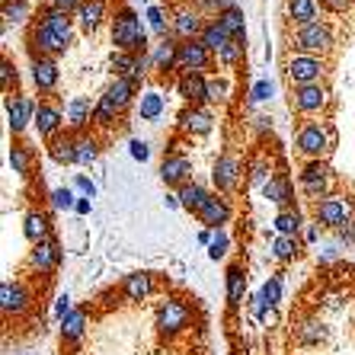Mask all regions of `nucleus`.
Listing matches in <instances>:
<instances>
[{
  "label": "nucleus",
  "mask_w": 355,
  "mask_h": 355,
  "mask_svg": "<svg viewBox=\"0 0 355 355\" xmlns=\"http://www.w3.org/2000/svg\"><path fill=\"white\" fill-rule=\"evenodd\" d=\"M112 42H116L122 51L128 55H138V51L148 49V39H144V26H141V17L135 10L122 7L112 19Z\"/></svg>",
  "instance_id": "f257e3e1"
},
{
  "label": "nucleus",
  "mask_w": 355,
  "mask_h": 355,
  "mask_svg": "<svg viewBox=\"0 0 355 355\" xmlns=\"http://www.w3.org/2000/svg\"><path fill=\"white\" fill-rule=\"evenodd\" d=\"M295 49L301 51V55H320V51H327L333 45V33H330V26H323V23H311V26H297L295 29Z\"/></svg>",
  "instance_id": "f03ea898"
},
{
  "label": "nucleus",
  "mask_w": 355,
  "mask_h": 355,
  "mask_svg": "<svg viewBox=\"0 0 355 355\" xmlns=\"http://www.w3.org/2000/svg\"><path fill=\"white\" fill-rule=\"evenodd\" d=\"M327 148H330V141H327V128H323V125L311 122L297 132V150H301L304 157L320 160L323 154H327Z\"/></svg>",
  "instance_id": "7ed1b4c3"
},
{
  "label": "nucleus",
  "mask_w": 355,
  "mask_h": 355,
  "mask_svg": "<svg viewBox=\"0 0 355 355\" xmlns=\"http://www.w3.org/2000/svg\"><path fill=\"white\" fill-rule=\"evenodd\" d=\"M320 74H323V64L314 55H295V58H288V80L295 87H311V83H317Z\"/></svg>",
  "instance_id": "20e7f679"
},
{
  "label": "nucleus",
  "mask_w": 355,
  "mask_h": 355,
  "mask_svg": "<svg viewBox=\"0 0 355 355\" xmlns=\"http://www.w3.org/2000/svg\"><path fill=\"white\" fill-rule=\"evenodd\" d=\"M317 221L320 224H330V227H343L349 224V215H352V202L349 198H339V196H330L323 198L320 205H317Z\"/></svg>",
  "instance_id": "39448f33"
},
{
  "label": "nucleus",
  "mask_w": 355,
  "mask_h": 355,
  "mask_svg": "<svg viewBox=\"0 0 355 355\" xmlns=\"http://www.w3.org/2000/svg\"><path fill=\"white\" fill-rule=\"evenodd\" d=\"M301 186L311 198L323 196V192L330 189V166L323 164V160H311V164L301 170Z\"/></svg>",
  "instance_id": "423d86ee"
},
{
  "label": "nucleus",
  "mask_w": 355,
  "mask_h": 355,
  "mask_svg": "<svg viewBox=\"0 0 355 355\" xmlns=\"http://www.w3.org/2000/svg\"><path fill=\"white\" fill-rule=\"evenodd\" d=\"M208 61H211V51L202 45V42H182L180 45V71H186V74H192V71H202V67H208Z\"/></svg>",
  "instance_id": "0eeeda50"
},
{
  "label": "nucleus",
  "mask_w": 355,
  "mask_h": 355,
  "mask_svg": "<svg viewBox=\"0 0 355 355\" xmlns=\"http://www.w3.org/2000/svg\"><path fill=\"white\" fill-rule=\"evenodd\" d=\"M157 323L166 333H176L189 323V311H186V304H180V301H164V304H160V314H157Z\"/></svg>",
  "instance_id": "6e6552de"
},
{
  "label": "nucleus",
  "mask_w": 355,
  "mask_h": 355,
  "mask_svg": "<svg viewBox=\"0 0 355 355\" xmlns=\"http://www.w3.org/2000/svg\"><path fill=\"white\" fill-rule=\"evenodd\" d=\"M323 103H327V90H323L320 83L297 87V90H295V109H297V112H320Z\"/></svg>",
  "instance_id": "1a4fd4ad"
},
{
  "label": "nucleus",
  "mask_w": 355,
  "mask_h": 355,
  "mask_svg": "<svg viewBox=\"0 0 355 355\" xmlns=\"http://www.w3.org/2000/svg\"><path fill=\"white\" fill-rule=\"evenodd\" d=\"M42 26H45V29H51L55 35H61V39L71 42V13H67V10L49 3V7H45V13H42Z\"/></svg>",
  "instance_id": "9d476101"
},
{
  "label": "nucleus",
  "mask_w": 355,
  "mask_h": 355,
  "mask_svg": "<svg viewBox=\"0 0 355 355\" xmlns=\"http://www.w3.org/2000/svg\"><path fill=\"white\" fill-rule=\"evenodd\" d=\"M29 263H33L39 272H51V269L61 263V247L55 240H45V243H39V247L33 250V259H29Z\"/></svg>",
  "instance_id": "9b49d317"
},
{
  "label": "nucleus",
  "mask_w": 355,
  "mask_h": 355,
  "mask_svg": "<svg viewBox=\"0 0 355 355\" xmlns=\"http://www.w3.org/2000/svg\"><path fill=\"white\" fill-rule=\"evenodd\" d=\"M288 19H295V26L320 23V3L317 0H288Z\"/></svg>",
  "instance_id": "f8f14e48"
},
{
  "label": "nucleus",
  "mask_w": 355,
  "mask_h": 355,
  "mask_svg": "<svg viewBox=\"0 0 355 355\" xmlns=\"http://www.w3.org/2000/svg\"><path fill=\"white\" fill-rule=\"evenodd\" d=\"M67 45H71V42L61 39V35H55L51 29H45V26H39V29L33 33V49L42 51V55H61Z\"/></svg>",
  "instance_id": "ddd939ff"
},
{
  "label": "nucleus",
  "mask_w": 355,
  "mask_h": 355,
  "mask_svg": "<svg viewBox=\"0 0 355 355\" xmlns=\"http://www.w3.org/2000/svg\"><path fill=\"white\" fill-rule=\"evenodd\" d=\"M33 83L39 90H55V83H58V64L51 58H35L33 61Z\"/></svg>",
  "instance_id": "4468645a"
},
{
  "label": "nucleus",
  "mask_w": 355,
  "mask_h": 355,
  "mask_svg": "<svg viewBox=\"0 0 355 355\" xmlns=\"http://www.w3.org/2000/svg\"><path fill=\"white\" fill-rule=\"evenodd\" d=\"M192 173V166L186 157H180V154H173V157H166L164 166H160V180L166 182V186H180V182H186V176Z\"/></svg>",
  "instance_id": "2eb2a0df"
},
{
  "label": "nucleus",
  "mask_w": 355,
  "mask_h": 355,
  "mask_svg": "<svg viewBox=\"0 0 355 355\" xmlns=\"http://www.w3.org/2000/svg\"><path fill=\"white\" fill-rule=\"evenodd\" d=\"M150 58H154V67L157 71H173L180 64V45H173L170 39H160L150 51Z\"/></svg>",
  "instance_id": "dca6fc26"
},
{
  "label": "nucleus",
  "mask_w": 355,
  "mask_h": 355,
  "mask_svg": "<svg viewBox=\"0 0 355 355\" xmlns=\"http://www.w3.org/2000/svg\"><path fill=\"white\" fill-rule=\"evenodd\" d=\"M198 218H202V224H208V227H221V224H227V218H231V208H227V202L218 196L208 198V205L198 211Z\"/></svg>",
  "instance_id": "f3484780"
},
{
  "label": "nucleus",
  "mask_w": 355,
  "mask_h": 355,
  "mask_svg": "<svg viewBox=\"0 0 355 355\" xmlns=\"http://www.w3.org/2000/svg\"><path fill=\"white\" fill-rule=\"evenodd\" d=\"M103 17H106V3H103V0H83L80 7H77V23H80L87 33H93V29L103 23Z\"/></svg>",
  "instance_id": "a211bd4d"
},
{
  "label": "nucleus",
  "mask_w": 355,
  "mask_h": 355,
  "mask_svg": "<svg viewBox=\"0 0 355 355\" xmlns=\"http://www.w3.org/2000/svg\"><path fill=\"white\" fill-rule=\"evenodd\" d=\"M7 116H10V128H13V132H23L26 125H29V116H35V109L29 99L17 96L7 103Z\"/></svg>",
  "instance_id": "6ab92c4d"
},
{
  "label": "nucleus",
  "mask_w": 355,
  "mask_h": 355,
  "mask_svg": "<svg viewBox=\"0 0 355 355\" xmlns=\"http://www.w3.org/2000/svg\"><path fill=\"white\" fill-rule=\"evenodd\" d=\"M122 291H125V297H128V301H144V297L154 291V279H150L148 272H135V275H128V279H125Z\"/></svg>",
  "instance_id": "aec40b11"
},
{
  "label": "nucleus",
  "mask_w": 355,
  "mask_h": 355,
  "mask_svg": "<svg viewBox=\"0 0 355 355\" xmlns=\"http://www.w3.org/2000/svg\"><path fill=\"white\" fill-rule=\"evenodd\" d=\"M198 42H202V45H205L208 51H211V55H221L224 51V45H227V42H231V35L224 33L221 29V23H205V29H202V35H198Z\"/></svg>",
  "instance_id": "412c9836"
},
{
  "label": "nucleus",
  "mask_w": 355,
  "mask_h": 355,
  "mask_svg": "<svg viewBox=\"0 0 355 355\" xmlns=\"http://www.w3.org/2000/svg\"><path fill=\"white\" fill-rule=\"evenodd\" d=\"M0 301H3V311H7V314H19V311L26 307V301H29V297H26L23 285L3 282V285H0Z\"/></svg>",
  "instance_id": "4be33fe9"
},
{
  "label": "nucleus",
  "mask_w": 355,
  "mask_h": 355,
  "mask_svg": "<svg viewBox=\"0 0 355 355\" xmlns=\"http://www.w3.org/2000/svg\"><path fill=\"white\" fill-rule=\"evenodd\" d=\"M208 198L211 196H208L202 186H196V182H186V186L180 189V205L186 208V211H196V215L208 205Z\"/></svg>",
  "instance_id": "5701e85b"
},
{
  "label": "nucleus",
  "mask_w": 355,
  "mask_h": 355,
  "mask_svg": "<svg viewBox=\"0 0 355 355\" xmlns=\"http://www.w3.org/2000/svg\"><path fill=\"white\" fill-rule=\"evenodd\" d=\"M173 29H176V35H180L182 42H192L196 35H202V29H205V26H202L198 13H189V10H186V13H180V17H176Z\"/></svg>",
  "instance_id": "b1692460"
},
{
  "label": "nucleus",
  "mask_w": 355,
  "mask_h": 355,
  "mask_svg": "<svg viewBox=\"0 0 355 355\" xmlns=\"http://www.w3.org/2000/svg\"><path fill=\"white\" fill-rule=\"evenodd\" d=\"M23 234L33 240V243H45V237H49V218L42 215V211H29L26 224H23Z\"/></svg>",
  "instance_id": "393cba45"
},
{
  "label": "nucleus",
  "mask_w": 355,
  "mask_h": 355,
  "mask_svg": "<svg viewBox=\"0 0 355 355\" xmlns=\"http://www.w3.org/2000/svg\"><path fill=\"white\" fill-rule=\"evenodd\" d=\"M205 93H208V80L198 74V71H192V74H182L180 96H186V99H205Z\"/></svg>",
  "instance_id": "a878e982"
},
{
  "label": "nucleus",
  "mask_w": 355,
  "mask_h": 355,
  "mask_svg": "<svg viewBox=\"0 0 355 355\" xmlns=\"http://www.w3.org/2000/svg\"><path fill=\"white\" fill-rule=\"evenodd\" d=\"M135 90H138V83H135V80H128V77H119V80H116V83H112V87H109V90H106V96L112 99V103H116L119 109H125V106H128V103H132Z\"/></svg>",
  "instance_id": "bb28decb"
},
{
  "label": "nucleus",
  "mask_w": 355,
  "mask_h": 355,
  "mask_svg": "<svg viewBox=\"0 0 355 355\" xmlns=\"http://www.w3.org/2000/svg\"><path fill=\"white\" fill-rule=\"evenodd\" d=\"M218 23H221V29L231 39H243V10L240 7H231L224 10V13H218Z\"/></svg>",
  "instance_id": "cd10ccee"
},
{
  "label": "nucleus",
  "mask_w": 355,
  "mask_h": 355,
  "mask_svg": "<svg viewBox=\"0 0 355 355\" xmlns=\"http://www.w3.org/2000/svg\"><path fill=\"white\" fill-rule=\"evenodd\" d=\"M93 112H96V109L90 106V99H83V96L71 99V106H67V119H71V125H74V128H83V125L90 122Z\"/></svg>",
  "instance_id": "c85d7f7f"
},
{
  "label": "nucleus",
  "mask_w": 355,
  "mask_h": 355,
  "mask_svg": "<svg viewBox=\"0 0 355 355\" xmlns=\"http://www.w3.org/2000/svg\"><path fill=\"white\" fill-rule=\"evenodd\" d=\"M182 128L189 135H205V132H211V116H208L205 109H192V112L182 116Z\"/></svg>",
  "instance_id": "c756f323"
},
{
  "label": "nucleus",
  "mask_w": 355,
  "mask_h": 355,
  "mask_svg": "<svg viewBox=\"0 0 355 355\" xmlns=\"http://www.w3.org/2000/svg\"><path fill=\"white\" fill-rule=\"evenodd\" d=\"M58 125H61V112L55 106H39L35 109V128H39L42 135L58 132Z\"/></svg>",
  "instance_id": "7c9ffc66"
},
{
  "label": "nucleus",
  "mask_w": 355,
  "mask_h": 355,
  "mask_svg": "<svg viewBox=\"0 0 355 355\" xmlns=\"http://www.w3.org/2000/svg\"><path fill=\"white\" fill-rule=\"evenodd\" d=\"M51 157L58 160V164H77V141L55 138L51 141Z\"/></svg>",
  "instance_id": "2f4dec72"
},
{
  "label": "nucleus",
  "mask_w": 355,
  "mask_h": 355,
  "mask_svg": "<svg viewBox=\"0 0 355 355\" xmlns=\"http://www.w3.org/2000/svg\"><path fill=\"white\" fill-rule=\"evenodd\" d=\"M215 182H218V189H231L234 182H237V164H234L231 157H221V160H218Z\"/></svg>",
  "instance_id": "473e14b6"
},
{
  "label": "nucleus",
  "mask_w": 355,
  "mask_h": 355,
  "mask_svg": "<svg viewBox=\"0 0 355 355\" xmlns=\"http://www.w3.org/2000/svg\"><path fill=\"white\" fill-rule=\"evenodd\" d=\"M263 196L269 198V202H279V205L291 202V186H288V180H269V182L263 186Z\"/></svg>",
  "instance_id": "72a5a7b5"
},
{
  "label": "nucleus",
  "mask_w": 355,
  "mask_h": 355,
  "mask_svg": "<svg viewBox=\"0 0 355 355\" xmlns=\"http://www.w3.org/2000/svg\"><path fill=\"white\" fill-rule=\"evenodd\" d=\"M275 231H279L282 237H295V234L301 231V215H297V211H279Z\"/></svg>",
  "instance_id": "f704fd0d"
},
{
  "label": "nucleus",
  "mask_w": 355,
  "mask_h": 355,
  "mask_svg": "<svg viewBox=\"0 0 355 355\" xmlns=\"http://www.w3.org/2000/svg\"><path fill=\"white\" fill-rule=\"evenodd\" d=\"M243 291H247L243 272H240V269H231V272H227V301H231V304H240V301H243Z\"/></svg>",
  "instance_id": "c9c22d12"
},
{
  "label": "nucleus",
  "mask_w": 355,
  "mask_h": 355,
  "mask_svg": "<svg viewBox=\"0 0 355 355\" xmlns=\"http://www.w3.org/2000/svg\"><path fill=\"white\" fill-rule=\"evenodd\" d=\"M83 320H87V317H83V311H71V314L61 320V336H64V339H77L83 333Z\"/></svg>",
  "instance_id": "e433bc0d"
},
{
  "label": "nucleus",
  "mask_w": 355,
  "mask_h": 355,
  "mask_svg": "<svg viewBox=\"0 0 355 355\" xmlns=\"http://www.w3.org/2000/svg\"><path fill=\"white\" fill-rule=\"evenodd\" d=\"M160 112H164V96H157V93H144L141 96V119H157Z\"/></svg>",
  "instance_id": "4c0bfd02"
},
{
  "label": "nucleus",
  "mask_w": 355,
  "mask_h": 355,
  "mask_svg": "<svg viewBox=\"0 0 355 355\" xmlns=\"http://www.w3.org/2000/svg\"><path fill=\"white\" fill-rule=\"evenodd\" d=\"M297 240L295 237H279L272 243V253H275V259H282V263H288V259H295L297 257Z\"/></svg>",
  "instance_id": "58836bf2"
},
{
  "label": "nucleus",
  "mask_w": 355,
  "mask_h": 355,
  "mask_svg": "<svg viewBox=\"0 0 355 355\" xmlns=\"http://www.w3.org/2000/svg\"><path fill=\"white\" fill-rule=\"evenodd\" d=\"M116 112H122V109H119V106H116V103H112V99H109V96H103V99H99V103H96V112H93V119H96L99 125H109V122H112V119H116Z\"/></svg>",
  "instance_id": "ea45409f"
},
{
  "label": "nucleus",
  "mask_w": 355,
  "mask_h": 355,
  "mask_svg": "<svg viewBox=\"0 0 355 355\" xmlns=\"http://www.w3.org/2000/svg\"><path fill=\"white\" fill-rule=\"evenodd\" d=\"M96 154H99V148H96V141H93V138H80V141H77V164L90 166L93 160H96Z\"/></svg>",
  "instance_id": "a19ab883"
},
{
  "label": "nucleus",
  "mask_w": 355,
  "mask_h": 355,
  "mask_svg": "<svg viewBox=\"0 0 355 355\" xmlns=\"http://www.w3.org/2000/svg\"><path fill=\"white\" fill-rule=\"evenodd\" d=\"M26 13H29V3H26V0H10V3H3V19H7V23H23Z\"/></svg>",
  "instance_id": "79ce46f5"
},
{
  "label": "nucleus",
  "mask_w": 355,
  "mask_h": 355,
  "mask_svg": "<svg viewBox=\"0 0 355 355\" xmlns=\"http://www.w3.org/2000/svg\"><path fill=\"white\" fill-rule=\"evenodd\" d=\"M240 55H243V39H231L227 45H224V51L218 55V58H221V64H237Z\"/></svg>",
  "instance_id": "37998d69"
},
{
  "label": "nucleus",
  "mask_w": 355,
  "mask_h": 355,
  "mask_svg": "<svg viewBox=\"0 0 355 355\" xmlns=\"http://www.w3.org/2000/svg\"><path fill=\"white\" fill-rule=\"evenodd\" d=\"M10 166H13V173H26V170H29V154H26V148L10 150Z\"/></svg>",
  "instance_id": "c03bdc74"
},
{
  "label": "nucleus",
  "mask_w": 355,
  "mask_h": 355,
  "mask_svg": "<svg viewBox=\"0 0 355 355\" xmlns=\"http://www.w3.org/2000/svg\"><path fill=\"white\" fill-rule=\"evenodd\" d=\"M263 297H266V304L272 307V304H279L282 301V282L279 279H269L263 285Z\"/></svg>",
  "instance_id": "a18cd8bd"
},
{
  "label": "nucleus",
  "mask_w": 355,
  "mask_h": 355,
  "mask_svg": "<svg viewBox=\"0 0 355 355\" xmlns=\"http://www.w3.org/2000/svg\"><path fill=\"white\" fill-rule=\"evenodd\" d=\"M51 202H55V208H77V202H74V192L71 189H55L51 192Z\"/></svg>",
  "instance_id": "49530a36"
},
{
  "label": "nucleus",
  "mask_w": 355,
  "mask_h": 355,
  "mask_svg": "<svg viewBox=\"0 0 355 355\" xmlns=\"http://www.w3.org/2000/svg\"><path fill=\"white\" fill-rule=\"evenodd\" d=\"M224 93H227V83H224V80H208V93H205L208 103H218V99H224Z\"/></svg>",
  "instance_id": "de8ad7c7"
},
{
  "label": "nucleus",
  "mask_w": 355,
  "mask_h": 355,
  "mask_svg": "<svg viewBox=\"0 0 355 355\" xmlns=\"http://www.w3.org/2000/svg\"><path fill=\"white\" fill-rule=\"evenodd\" d=\"M224 253H227V237H224V234H215V240H211V250H208V257H211V259H221Z\"/></svg>",
  "instance_id": "09e8293b"
},
{
  "label": "nucleus",
  "mask_w": 355,
  "mask_h": 355,
  "mask_svg": "<svg viewBox=\"0 0 355 355\" xmlns=\"http://www.w3.org/2000/svg\"><path fill=\"white\" fill-rule=\"evenodd\" d=\"M148 19H150V26H154V29H157V33H160V35H164V39H166V23H164V10H160V7H150Z\"/></svg>",
  "instance_id": "8fccbe9b"
},
{
  "label": "nucleus",
  "mask_w": 355,
  "mask_h": 355,
  "mask_svg": "<svg viewBox=\"0 0 355 355\" xmlns=\"http://www.w3.org/2000/svg\"><path fill=\"white\" fill-rule=\"evenodd\" d=\"M323 10H330V13H346L352 7V0H320Z\"/></svg>",
  "instance_id": "3c124183"
},
{
  "label": "nucleus",
  "mask_w": 355,
  "mask_h": 355,
  "mask_svg": "<svg viewBox=\"0 0 355 355\" xmlns=\"http://www.w3.org/2000/svg\"><path fill=\"white\" fill-rule=\"evenodd\" d=\"M269 93H272V83L269 80H259L257 87H253V99H257V103L259 99H269Z\"/></svg>",
  "instance_id": "603ef678"
},
{
  "label": "nucleus",
  "mask_w": 355,
  "mask_h": 355,
  "mask_svg": "<svg viewBox=\"0 0 355 355\" xmlns=\"http://www.w3.org/2000/svg\"><path fill=\"white\" fill-rule=\"evenodd\" d=\"M74 189H77V192H83V196L90 198V196H93V192H96V186H93V182H90V180H87V176H77V182H74Z\"/></svg>",
  "instance_id": "864d4df0"
},
{
  "label": "nucleus",
  "mask_w": 355,
  "mask_h": 355,
  "mask_svg": "<svg viewBox=\"0 0 355 355\" xmlns=\"http://www.w3.org/2000/svg\"><path fill=\"white\" fill-rule=\"evenodd\" d=\"M148 144H144V141H132V157L135 160H148Z\"/></svg>",
  "instance_id": "5fc2aeb1"
},
{
  "label": "nucleus",
  "mask_w": 355,
  "mask_h": 355,
  "mask_svg": "<svg viewBox=\"0 0 355 355\" xmlns=\"http://www.w3.org/2000/svg\"><path fill=\"white\" fill-rule=\"evenodd\" d=\"M0 77H3V87H10V80H13V64H10V61H3V64H0Z\"/></svg>",
  "instance_id": "6e6d98bb"
},
{
  "label": "nucleus",
  "mask_w": 355,
  "mask_h": 355,
  "mask_svg": "<svg viewBox=\"0 0 355 355\" xmlns=\"http://www.w3.org/2000/svg\"><path fill=\"white\" fill-rule=\"evenodd\" d=\"M51 3H55V7H61V10H67V13H71V10H77L83 3V0H51Z\"/></svg>",
  "instance_id": "4d7b16f0"
},
{
  "label": "nucleus",
  "mask_w": 355,
  "mask_h": 355,
  "mask_svg": "<svg viewBox=\"0 0 355 355\" xmlns=\"http://www.w3.org/2000/svg\"><path fill=\"white\" fill-rule=\"evenodd\" d=\"M339 237L346 240V243H355V227L352 224H343V227H339Z\"/></svg>",
  "instance_id": "13d9d810"
},
{
  "label": "nucleus",
  "mask_w": 355,
  "mask_h": 355,
  "mask_svg": "<svg viewBox=\"0 0 355 355\" xmlns=\"http://www.w3.org/2000/svg\"><path fill=\"white\" fill-rule=\"evenodd\" d=\"M67 314H71V297H58V317H61V320H64V317Z\"/></svg>",
  "instance_id": "bf43d9fd"
},
{
  "label": "nucleus",
  "mask_w": 355,
  "mask_h": 355,
  "mask_svg": "<svg viewBox=\"0 0 355 355\" xmlns=\"http://www.w3.org/2000/svg\"><path fill=\"white\" fill-rule=\"evenodd\" d=\"M74 211H77V215H90V202H87V198H80Z\"/></svg>",
  "instance_id": "052dcab7"
},
{
  "label": "nucleus",
  "mask_w": 355,
  "mask_h": 355,
  "mask_svg": "<svg viewBox=\"0 0 355 355\" xmlns=\"http://www.w3.org/2000/svg\"><path fill=\"white\" fill-rule=\"evenodd\" d=\"M304 240H317V227H304Z\"/></svg>",
  "instance_id": "680f3d73"
}]
</instances>
